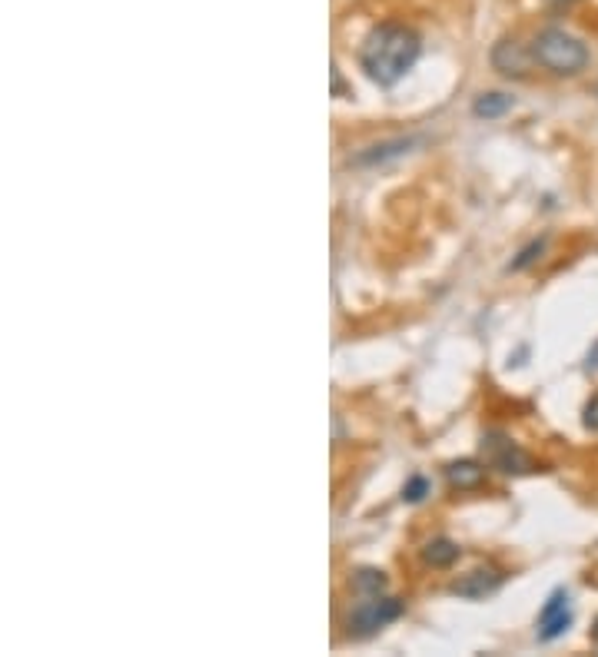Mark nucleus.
Returning <instances> with one entry per match:
<instances>
[{"label": "nucleus", "instance_id": "obj_13", "mask_svg": "<svg viewBox=\"0 0 598 657\" xmlns=\"http://www.w3.org/2000/svg\"><path fill=\"white\" fill-rule=\"evenodd\" d=\"M426 492H429V482H426V478H412V482L406 485V492H402V498H406V502H422V498H426Z\"/></svg>", "mask_w": 598, "mask_h": 657}, {"label": "nucleus", "instance_id": "obj_16", "mask_svg": "<svg viewBox=\"0 0 598 657\" xmlns=\"http://www.w3.org/2000/svg\"><path fill=\"white\" fill-rule=\"evenodd\" d=\"M592 641L598 644V621H595V628H592Z\"/></svg>", "mask_w": 598, "mask_h": 657}, {"label": "nucleus", "instance_id": "obj_3", "mask_svg": "<svg viewBox=\"0 0 598 657\" xmlns=\"http://www.w3.org/2000/svg\"><path fill=\"white\" fill-rule=\"evenodd\" d=\"M399 614H402V601L386 598V594H366L353 608V614H349V634L369 638L379 628H386L389 621H396Z\"/></svg>", "mask_w": 598, "mask_h": 657}, {"label": "nucleus", "instance_id": "obj_9", "mask_svg": "<svg viewBox=\"0 0 598 657\" xmlns=\"http://www.w3.org/2000/svg\"><path fill=\"white\" fill-rule=\"evenodd\" d=\"M459 555H462V548L456 545V541H449V538H432L429 545L422 548V561H426V565H432V568H449V565H456Z\"/></svg>", "mask_w": 598, "mask_h": 657}, {"label": "nucleus", "instance_id": "obj_11", "mask_svg": "<svg viewBox=\"0 0 598 657\" xmlns=\"http://www.w3.org/2000/svg\"><path fill=\"white\" fill-rule=\"evenodd\" d=\"M446 478L452 488H476L482 485V478H486V468L479 462H452L446 468Z\"/></svg>", "mask_w": 598, "mask_h": 657}, {"label": "nucleus", "instance_id": "obj_17", "mask_svg": "<svg viewBox=\"0 0 598 657\" xmlns=\"http://www.w3.org/2000/svg\"><path fill=\"white\" fill-rule=\"evenodd\" d=\"M559 4H572V0H559Z\"/></svg>", "mask_w": 598, "mask_h": 657}, {"label": "nucleus", "instance_id": "obj_14", "mask_svg": "<svg viewBox=\"0 0 598 657\" xmlns=\"http://www.w3.org/2000/svg\"><path fill=\"white\" fill-rule=\"evenodd\" d=\"M585 429L598 432V395H592V402L585 405Z\"/></svg>", "mask_w": 598, "mask_h": 657}, {"label": "nucleus", "instance_id": "obj_7", "mask_svg": "<svg viewBox=\"0 0 598 657\" xmlns=\"http://www.w3.org/2000/svg\"><path fill=\"white\" fill-rule=\"evenodd\" d=\"M529 60H532V50L525 54L522 44H515V40H499L496 50H492V67H496L502 77H525V73H529Z\"/></svg>", "mask_w": 598, "mask_h": 657}, {"label": "nucleus", "instance_id": "obj_10", "mask_svg": "<svg viewBox=\"0 0 598 657\" xmlns=\"http://www.w3.org/2000/svg\"><path fill=\"white\" fill-rule=\"evenodd\" d=\"M512 97L509 93H482V97H476V103H472V113H476L479 120H499L502 113L512 110Z\"/></svg>", "mask_w": 598, "mask_h": 657}, {"label": "nucleus", "instance_id": "obj_5", "mask_svg": "<svg viewBox=\"0 0 598 657\" xmlns=\"http://www.w3.org/2000/svg\"><path fill=\"white\" fill-rule=\"evenodd\" d=\"M572 624V604H569V591H552V598L545 601V608L539 614V638L542 641H555L565 628Z\"/></svg>", "mask_w": 598, "mask_h": 657}, {"label": "nucleus", "instance_id": "obj_12", "mask_svg": "<svg viewBox=\"0 0 598 657\" xmlns=\"http://www.w3.org/2000/svg\"><path fill=\"white\" fill-rule=\"evenodd\" d=\"M353 588L359 591V598H366V594H383L386 591V575L376 568H363L353 575Z\"/></svg>", "mask_w": 598, "mask_h": 657}, {"label": "nucleus", "instance_id": "obj_1", "mask_svg": "<svg viewBox=\"0 0 598 657\" xmlns=\"http://www.w3.org/2000/svg\"><path fill=\"white\" fill-rule=\"evenodd\" d=\"M422 54V40L406 24H379L363 44V70L379 87H396Z\"/></svg>", "mask_w": 598, "mask_h": 657}, {"label": "nucleus", "instance_id": "obj_4", "mask_svg": "<svg viewBox=\"0 0 598 657\" xmlns=\"http://www.w3.org/2000/svg\"><path fill=\"white\" fill-rule=\"evenodd\" d=\"M482 448H486L492 468H499V472H505V475L532 472V458L525 455L515 442H509L502 432H489L486 438H482Z\"/></svg>", "mask_w": 598, "mask_h": 657}, {"label": "nucleus", "instance_id": "obj_2", "mask_svg": "<svg viewBox=\"0 0 598 657\" xmlns=\"http://www.w3.org/2000/svg\"><path fill=\"white\" fill-rule=\"evenodd\" d=\"M532 60L542 64L555 77H575L589 67V47L585 40H579L569 30H559V27H545L539 37L532 40Z\"/></svg>", "mask_w": 598, "mask_h": 657}, {"label": "nucleus", "instance_id": "obj_15", "mask_svg": "<svg viewBox=\"0 0 598 657\" xmlns=\"http://www.w3.org/2000/svg\"><path fill=\"white\" fill-rule=\"evenodd\" d=\"M542 249H545V243H532V246H529V249H525V253H522V259H515V263H512V269H525V266H529V263H535V253H542Z\"/></svg>", "mask_w": 598, "mask_h": 657}, {"label": "nucleus", "instance_id": "obj_6", "mask_svg": "<svg viewBox=\"0 0 598 657\" xmlns=\"http://www.w3.org/2000/svg\"><path fill=\"white\" fill-rule=\"evenodd\" d=\"M502 584V571L496 568H479V571H469V575H462L459 581H452V594H459V598H469V601H479L492 594Z\"/></svg>", "mask_w": 598, "mask_h": 657}, {"label": "nucleus", "instance_id": "obj_8", "mask_svg": "<svg viewBox=\"0 0 598 657\" xmlns=\"http://www.w3.org/2000/svg\"><path fill=\"white\" fill-rule=\"evenodd\" d=\"M416 143H419V140H412V137L373 143V146H366L363 153H356L353 160H349V166H383V163H389V160H399V156H406Z\"/></svg>", "mask_w": 598, "mask_h": 657}]
</instances>
